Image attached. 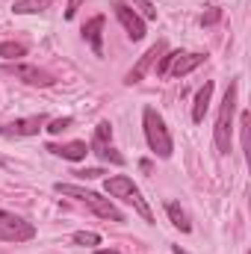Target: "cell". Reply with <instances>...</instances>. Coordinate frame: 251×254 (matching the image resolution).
I'll return each instance as SVG.
<instances>
[{
    "label": "cell",
    "instance_id": "6da1fadb",
    "mask_svg": "<svg viewBox=\"0 0 251 254\" xmlns=\"http://www.w3.org/2000/svg\"><path fill=\"white\" fill-rule=\"evenodd\" d=\"M142 125H145V139H148L151 151H154L157 157L169 160L172 151H175V142H172V133H169V127L163 122V116H160L154 107H145V110H142Z\"/></svg>",
    "mask_w": 251,
    "mask_h": 254
},
{
    "label": "cell",
    "instance_id": "7a4b0ae2",
    "mask_svg": "<svg viewBox=\"0 0 251 254\" xmlns=\"http://www.w3.org/2000/svg\"><path fill=\"white\" fill-rule=\"evenodd\" d=\"M57 192H60V195H68V198H77V201H83V204H89V207L95 210V216H101V219L125 222V213H122L110 198H101L98 192L83 190V187H74V184H57Z\"/></svg>",
    "mask_w": 251,
    "mask_h": 254
},
{
    "label": "cell",
    "instance_id": "3957f363",
    "mask_svg": "<svg viewBox=\"0 0 251 254\" xmlns=\"http://www.w3.org/2000/svg\"><path fill=\"white\" fill-rule=\"evenodd\" d=\"M234 113H237V83H231V86H228L225 101H222V110H219V119H216V130H213V139H216L219 154H228V151H231Z\"/></svg>",
    "mask_w": 251,
    "mask_h": 254
},
{
    "label": "cell",
    "instance_id": "277c9868",
    "mask_svg": "<svg viewBox=\"0 0 251 254\" xmlns=\"http://www.w3.org/2000/svg\"><path fill=\"white\" fill-rule=\"evenodd\" d=\"M33 237H36V228L27 219L15 216L9 210H0V240L3 243H27Z\"/></svg>",
    "mask_w": 251,
    "mask_h": 254
},
{
    "label": "cell",
    "instance_id": "5b68a950",
    "mask_svg": "<svg viewBox=\"0 0 251 254\" xmlns=\"http://www.w3.org/2000/svg\"><path fill=\"white\" fill-rule=\"evenodd\" d=\"M6 71H9V74H15L18 80H24V83H30V86H54V83H57V80H54V74H48V71H42L39 65L6 63Z\"/></svg>",
    "mask_w": 251,
    "mask_h": 254
},
{
    "label": "cell",
    "instance_id": "8992f818",
    "mask_svg": "<svg viewBox=\"0 0 251 254\" xmlns=\"http://www.w3.org/2000/svg\"><path fill=\"white\" fill-rule=\"evenodd\" d=\"M113 12H116V18L122 21V27L127 30V36H130L133 42H142V39H145V21H142L127 3H122V0L113 3Z\"/></svg>",
    "mask_w": 251,
    "mask_h": 254
},
{
    "label": "cell",
    "instance_id": "52a82bcc",
    "mask_svg": "<svg viewBox=\"0 0 251 254\" xmlns=\"http://www.w3.org/2000/svg\"><path fill=\"white\" fill-rule=\"evenodd\" d=\"M163 54H166V42H157L154 48H148V51H145V54L139 57V63H136L133 68H130V71H127L125 83H127V86H133V83H139V80L145 77V71H148L151 65L157 63V60H160Z\"/></svg>",
    "mask_w": 251,
    "mask_h": 254
},
{
    "label": "cell",
    "instance_id": "ba28073f",
    "mask_svg": "<svg viewBox=\"0 0 251 254\" xmlns=\"http://www.w3.org/2000/svg\"><path fill=\"white\" fill-rule=\"evenodd\" d=\"M45 122H48L45 113L30 116V119H15V122H9V125H0V136H36Z\"/></svg>",
    "mask_w": 251,
    "mask_h": 254
},
{
    "label": "cell",
    "instance_id": "9c48e42d",
    "mask_svg": "<svg viewBox=\"0 0 251 254\" xmlns=\"http://www.w3.org/2000/svg\"><path fill=\"white\" fill-rule=\"evenodd\" d=\"M83 39L92 45L95 57H104V15H95V18L83 27Z\"/></svg>",
    "mask_w": 251,
    "mask_h": 254
},
{
    "label": "cell",
    "instance_id": "30bf717a",
    "mask_svg": "<svg viewBox=\"0 0 251 254\" xmlns=\"http://www.w3.org/2000/svg\"><path fill=\"white\" fill-rule=\"evenodd\" d=\"M48 151H51V154H57V157H63V160L80 163V160H86L89 145H86V142H68V145H48Z\"/></svg>",
    "mask_w": 251,
    "mask_h": 254
},
{
    "label": "cell",
    "instance_id": "8fae6325",
    "mask_svg": "<svg viewBox=\"0 0 251 254\" xmlns=\"http://www.w3.org/2000/svg\"><path fill=\"white\" fill-rule=\"evenodd\" d=\"M204 60H207L204 54H178L175 63H172V68H169V74H172V77H184L189 71H195Z\"/></svg>",
    "mask_w": 251,
    "mask_h": 254
},
{
    "label": "cell",
    "instance_id": "7c38bea8",
    "mask_svg": "<svg viewBox=\"0 0 251 254\" xmlns=\"http://www.w3.org/2000/svg\"><path fill=\"white\" fill-rule=\"evenodd\" d=\"M210 98H213V83L207 80V83L198 89V95H195V104H192V122H195V125H201V122H204V116H207V107H210Z\"/></svg>",
    "mask_w": 251,
    "mask_h": 254
},
{
    "label": "cell",
    "instance_id": "4fadbf2b",
    "mask_svg": "<svg viewBox=\"0 0 251 254\" xmlns=\"http://www.w3.org/2000/svg\"><path fill=\"white\" fill-rule=\"evenodd\" d=\"M104 190L110 192L113 198H125V201H127V195H130V192H136V184H133L127 175H116V178H107Z\"/></svg>",
    "mask_w": 251,
    "mask_h": 254
},
{
    "label": "cell",
    "instance_id": "5bb4252c",
    "mask_svg": "<svg viewBox=\"0 0 251 254\" xmlns=\"http://www.w3.org/2000/svg\"><path fill=\"white\" fill-rule=\"evenodd\" d=\"M166 213H169V219H172V225H175L178 231H184V234L192 231V222H189L187 210H184L178 201H169V204H166Z\"/></svg>",
    "mask_w": 251,
    "mask_h": 254
},
{
    "label": "cell",
    "instance_id": "9a60e30c",
    "mask_svg": "<svg viewBox=\"0 0 251 254\" xmlns=\"http://www.w3.org/2000/svg\"><path fill=\"white\" fill-rule=\"evenodd\" d=\"M51 3H54V0H15L12 12H15V15H33V12L51 9Z\"/></svg>",
    "mask_w": 251,
    "mask_h": 254
},
{
    "label": "cell",
    "instance_id": "2e32d148",
    "mask_svg": "<svg viewBox=\"0 0 251 254\" xmlns=\"http://www.w3.org/2000/svg\"><path fill=\"white\" fill-rule=\"evenodd\" d=\"M89 151L92 154H98L104 163H113V166H125V157L113 148V145H89Z\"/></svg>",
    "mask_w": 251,
    "mask_h": 254
},
{
    "label": "cell",
    "instance_id": "e0dca14e",
    "mask_svg": "<svg viewBox=\"0 0 251 254\" xmlns=\"http://www.w3.org/2000/svg\"><path fill=\"white\" fill-rule=\"evenodd\" d=\"M0 57H3L6 63L21 60V57H27V45H24V42H0Z\"/></svg>",
    "mask_w": 251,
    "mask_h": 254
},
{
    "label": "cell",
    "instance_id": "ac0fdd59",
    "mask_svg": "<svg viewBox=\"0 0 251 254\" xmlns=\"http://www.w3.org/2000/svg\"><path fill=\"white\" fill-rule=\"evenodd\" d=\"M113 142V125L110 122H101L95 127V136H92V145H110Z\"/></svg>",
    "mask_w": 251,
    "mask_h": 254
},
{
    "label": "cell",
    "instance_id": "d6986e66",
    "mask_svg": "<svg viewBox=\"0 0 251 254\" xmlns=\"http://www.w3.org/2000/svg\"><path fill=\"white\" fill-rule=\"evenodd\" d=\"M74 243H77V246H98L101 237H98L95 231H77V234H74Z\"/></svg>",
    "mask_w": 251,
    "mask_h": 254
},
{
    "label": "cell",
    "instance_id": "ffe728a7",
    "mask_svg": "<svg viewBox=\"0 0 251 254\" xmlns=\"http://www.w3.org/2000/svg\"><path fill=\"white\" fill-rule=\"evenodd\" d=\"M178 54H181V51H169L166 57H160V65H157V74H160V77H166V74H169V68H172V63H175V57H178Z\"/></svg>",
    "mask_w": 251,
    "mask_h": 254
},
{
    "label": "cell",
    "instance_id": "44dd1931",
    "mask_svg": "<svg viewBox=\"0 0 251 254\" xmlns=\"http://www.w3.org/2000/svg\"><path fill=\"white\" fill-rule=\"evenodd\" d=\"M219 18H222V9H219V6H210V9L201 15V24H204V27H210V24H216Z\"/></svg>",
    "mask_w": 251,
    "mask_h": 254
},
{
    "label": "cell",
    "instance_id": "7402d4cb",
    "mask_svg": "<svg viewBox=\"0 0 251 254\" xmlns=\"http://www.w3.org/2000/svg\"><path fill=\"white\" fill-rule=\"evenodd\" d=\"M133 3H136V6L142 9V15H145L148 21H154V18H157V9L151 6V0H133Z\"/></svg>",
    "mask_w": 251,
    "mask_h": 254
},
{
    "label": "cell",
    "instance_id": "603a6c76",
    "mask_svg": "<svg viewBox=\"0 0 251 254\" xmlns=\"http://www.w3.org/2000/svg\"><path fill=\"white\" fill-rule=\"evenodd\" d=\"M68 127H71V119L65 116V119H54V122L48 125V130H51V133H63V130H68Z\"/></svg>",
    "mask_w": 251,
    "mask_h": 254
},
{
    "label": "cell",
    "instance_id": "cb8c5ba5",
    "mask_svg": "<svg viewBox=\"0 0 251 254\" xmlns=\"http://www.w3.org/2000/svg\"><path fill=\"white\" fill-rule=\"evenodd\" d=\"M80 178H86V181H95V178H101L104 175V169H83V172H77Z\"/></svg>",
    "mask_w": 251,
    "mask_h": 254
},
{
    "label": "cell",
    "instance_id": "d4e9b609",
    "mask_svg": "<svg viewBox=\"0 0 251 254\" xmlns=\"http://www.w3.org/2000/svg\"><path fill=\"white\" fill-rule=\"evenodd\" d=\"M80 6H83V0H68V9H65V18L71 21V18L77 15V9H80Z\"/></svg>",
    "mask_w": 251,
    "mask_h": 254
}]
</instances>
